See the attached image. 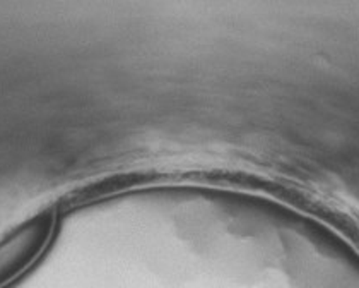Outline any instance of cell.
<instances>
[{"label":"cell","mask_w":359,"mask_h":288,"mask_svg":"<svg viewBox=\"0 0 359 288\" xmlns=\"http://www.w3.org/2000/svg\"><path fill=\"white\" fill-rule=\"evenodd\" d=\"M57 230V208L43 209L0 239V288L21 278L45 254Z\"/></svg>","instance_id":"obj_1"}]
</instances>
